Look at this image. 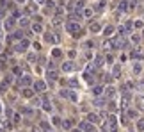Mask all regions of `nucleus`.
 Masks as SVG:
<instances>
[{
  "instance_id": "1",
  "label": "nucleus",
  "mask_w": 144,
  "mask_h": 132,
  "mask_svg": "<svg viewBox=\"0 0 144 132\" xmlns=\"http://www.w3.org/2000/svg\"><path fill=\"white\" fill-rule=\"evenodd\" d=\"M66 30L76 36L80 32V23H78V21H69V23H66Z\"/></svg>"
},
{
  "instance_id": "9",
  "label": "nucleus",
  "mask_w": 144,
  "mask_h": 132,
  "mask_svg": "<svg viewBox=\"0 0 144 132\" xmlns=\"http://www.w3.org/2000/svg\"><path fill=\"white\" fill-rule=\"evenodd\" d=\"M13 27H14V18H7V20L4 21V29H6V30H11Z\"/></svg>"
},
{
  "instance_id": "41",
  "label": "nucleus",
  "mask_w": 144,
  "mask_h": 132,
  "mask_svg": "<svg viewBox=\"0 0 144 132\" xmlns=\"http://www.w3.org/2000/svg\"><path fill=\"white\" fill-rule=\"evenodd\" d=\"M132 41H133V43H139V41H141V38L135 34V36H132Z\"/></svg>"
},
{
  "instance_id": "20",
  "label": "nucleus",
  "mask_w": 144,
  "mask_h": 132,
  "mask_svg": "<svg viewBox=\"0 0 144 132\" xmlns=\"http://www.w3.org/2000/svg\"><path fill=\"white\" fill-rule=\"evenodd\" d=\"M46 7H48V9H46V13H50L52 9L55 7V2H52V0H46Z\"/></svg>"
},
{
  "instance_id": "10",
  "label": "nucleus",
  "mask_w": 144,
  "mask_h": 132,
  "mask_svg": "<svg viewBox=\"0 0 144 132\" xmlns=\"http://www.w3.org/2000/svg\"><path fill=\"white\" fill-rule=\"evenodd\" d=\"M80 129H82L84 132H94V127L89 125L87 121H82V123H80Z\"/></svg>"
},
{
  "instance_id": "16",
  "label": "nucleus",
  "mask_w": 144,
  "mask_h": 132,
  "mask_svg": "<svg viewBox=\"0 0 144 132\" xmlns=\"http://www.w3.org/2000/svg\"><path fill=\"white\" fill-rule=\"evenodd\" d=\"M11 39H23V32L21 30H18V32H14L11 36Z\"/></svg>"
},
{
  "instance_id": "39",
  "label": "nucleus",
  "mask_w": 144,
  "mask_h": 132,
  "mask_svg": "<svg viewBox=\"0 0 144 132\" xmlns=\"http://www.w3.org/2000/svg\"><path fill=\"white\" fill-rule=\"evenodd\" d=\"M142 56H141V54H139V52H133L132 54V59H141Z\"/></svg>"
},
{
  "instance_id": "11",
  "label": "nucleus",
  "mask_w": 144,
  "mask_h": 132,
  "mask_svg": "<svg viewBox=\"0 0 144 132\" xmlns=\"http://www.w3.org/2000/svg\"><path fill=\"white\" fill-rule=\"evenodd\" d=\"M119 11L121 13L128 11V2H126V0H121V2H119Z\"/></svg>"
},
{
  "instance_id": "25",
  "label": "nucleus",
  "mask_w": 144,
  "mask_h": 132,
  "mask_svg": "<svg viewBox=\"0 0 144 132\" xmlns=\"http://www.w3.org/2000/svg\"><path fill=\"white\" fill-rule=\"evenodd\" d=\"M121 75V68L119 66H114V70H112V77H119Z\"/></svg>"
},
{
  "instance_id": "34",
  "label": "nucleus",
  "mask_w": 144,
  "mask_h": 132,
  "mask_svg": "<svg viewBox=\"0 0 144 132\" xmlns=\"http://www.w3.org/2000/svg\"><path fill=\"white\" fill-rule=\"evenodd\" d=\"M13 73H14V75H20V77H21V70H20L18 66H14V68H13Z\"/></svg>"
},
{
  "instance_id": "43",
  "label": "nucleus",
  "mask_w": 144,
  "mask_h": 132,
  "mask_svg": "<svg viewBox=\"0 0 144 132\" xmlns=\"http://www.w3.org/2000/svg\"><path fill=\"white\" fill-rule=\"evenodd\" d=\"M53 123H55V125H62V121H61V120H59V118H57V116H55V118H53Z\"/></svg>"
},
{
  "instance_id": "48",
  "label": "nucleus",
  "mask_w": 144,
  "mask_h": 132,
  "mask_svg": "<svg viewBox=\"0 0 144 132\" xmlns=\"http://www.w3.org/2000/svg\"><path fill=\"white\" fill-rule=\"evenodd\" d=\"M18 2H23V0H18Z\"/></svg>"
},
{
  "instance_id": "31",
  "label": "nucleus",
  "mask_w": 144,
  "mask_h": 132,
  "mask_svg": "<svg viewBox=\"0 0 144 132\" xmlns=\"http://www.w3.org/2000/svg\"><path fill=\"white\" fill-rule=\"evenodd\" d=\"M18 23H20L21 27H27V25H29V20H27V18H20V21H18Z\"/></svg>"
},
{
  "instance_id": "36",
  "label": "nucleus",
  "mask_w": 144,
  "mask_h": 132,
  "mask_svg": "<svg viewBox=\"0 0 144 132\" xmlns=\"http://www.w3.org/2000/svg\"><path fill=\"white\" fill-rule=\"evenodd\" d=\"M75 56H76L75 50H69V52H68V57H69V59H75Z\"/></svg>"
},
{
  "instance_id": "21",
  "label": "nucleus",
  "mask_w": 144,
  "mask_h": 132,
  "mask_svg": "<svg viewBox=\"0 0 144 132\" xmlns=\"http://www.w3.org/2000/svg\"><path fill=\"white\" fill-rule=\"evenodd\" d=\"M89 29H91V32H98L101 27H100V23H91V27H89Z\"/></svg>"
},
{
  "instance_id": "6",
  "label": "nucleus",
  "mask_w": 144,
  "mask_h": 132,
  "mask_svg": "<svg viewBox=\"0 0 144 132\" xmlns=\"http://www.w3.org/2000/svg\"><path fill=\"white\" fill-rule=\"evenodd\" d=\"M46 79H48V80H57V79H59V73H57L55 68H53V70H48V71H46Z\"/></svg>"
},
{
  "instance_id": "2",
  "label": "nucleus",
  "mask_w": 144,
  "mask_h": 132,
  "mask_svg": "<svg viewBox=\"0 0 144 132\" xmlns=\"http://www.w3.org/2000/svg\"><path fill=\"white\" fill-rule=\"evenodd\" d=\"M109 127H110V132H118V118L114 114L109 116Z\"/></svg>"
},
{
  "instance_id": "18",
  "label": "nucleus",
  "mask_w": 144,
  "mask_h": 132,
  "mask_svg": "<svg viewBox=\"0 0 144 132\" xmlns=\"http://www.w3.org/2000/svg\"><path fill=\"white\" fill-rule=\"evenodd\" d=\"M41 129H43V132H52V129H50V125H48L46 121H41Z\"/></svg>"
},
{
  "instance_id": "8",
  "label": "nucleus",
  "mask_w": 144,
  "mask_h": 132,
  "mask_svg": "<svg viewBox=\"0 0 144 132\" xmlns=\"http://www.w3.org/2000/svg\"><path fill=\"white\" fill-rule=\"evenodd\" d=\"M62 71H71V70H75V64L71 61H66V63H62Z\"/></svg>"
},
{
  "instance_id": "17",
  "label": "nucleus",
  "mask_w": 144,
  "mask_h": 132,
  "mask_svg": "<svg viewBox=\"0 0 144 132\" xmlns=\"http://www.w3.org/2000/svg\"><path fill=\"white\" fill-rule=\"evenodd\" d=\"M114 93H116L114 88H107V89H105V97H110V98H112V97H114Z\"/></svg>"
},
{
  "instance_id": "46",
  "label": "nucleus",
  "mask_w": 144,
  "mask_h": 132,
  "mask_svg": "<svg viewBox=\"0 0 144 132\" xmlns=\"http://www.w3.org/2000/svg\"><path fill=\"white\" fill-rule=\"evenodd\" d=\"M73 132H82V130H76V129H75V130H73Z\"/></svg>"
},
{
  "instance_id": "14",
  "label": "nucleus",
  "mask_w": 144,
  "mask_h": 132,
  "mask_svg": "<svg viewBox=\"0 0 144 132\" xmlns=\"http://www.w3.org/2000/svg\"><path fill=\"white\" fill-rule=\"evenodd\" d=\"M105 104H107L105 98H96V100H94V105H96V107H101V105H105Z\"/></svg>"
},
{
  "instance_id": "30",
  "label": "nucleus",
  "mask_w": 144,
  "mask_h": 132,
  "mask_svg": "<svg viewBox=\"0 0 144 132\" xmlns=\"http://www.w3.org/2000/svg\"><path fill=\"white\" fill-rule=\"evenodd\" d=\"M84 6H85V4L82 2V0H80V2H76V4H75V11H80V9H82Z\"/></svg>"
},
{
  "instance_id": "29",
  "label": "nucleus",
  "mask_w": 144,
  "mask_h": 132,
  "mask_svg": "<svg viewBox=\"0 0 144 132\" xmlns=\"http://www.w3.org/2000/svg\"><path fill=\"white\" fill-rule=\"evenodd\" d=\"M112 32H114V27H107V29L103 30V34H105V36H110Z\"/></svg>"
},
{
  "instance_id": "13",
  "label": "nucleus",
  "mask_w": 144,
  "mask_h": 132,
  "mask_svg": "<svg viewBox=\"0 0 144 132\" xmlns=\"http://www.w3.org/2000/svg\"><path fill=\"white\" fill-rule=\"evenodd\" d=\"M43 111H46V112H50V111H52V104L48 102L46 98H44V102H43Z\"/></svg>"
},
{
  "instance_id": "7",
  "label": "nucleus",
  "mask_w": 144,
  "mask_h": 132,
  "mask_svg": "<svg viewBox=\"0 0 144 132\" xmlns=\"http://www.w3.org/2000/svg\"><path fill=\"white\" fill-rule=\"evenodd\" d=\"M44 89H46V84H44L43 80H36L34 82V91H39V93H41Z\"/></svg>"
},
{
  "instance_id": "27",
  "label": "nucleus",
  "mask_w": 144,
  "mask_h": 132,
  "mask_svg": "<svg viewBox=\"0 0 144 132\" xmlns=\"http://www.w3.org/2000/svg\"><path fill=\"white\" fill-rule=\"evenodd\" d=\"M32 30H34V32H43V27L39 25V23H34L32 25Z\"/></svg>"
},
{
  "instance_id": "12",
  "label": "nucleus",
  "mask_w": 144,
  "mask_h": 132,
  "mask_svg": "<svg viewBox=\"0 0 144 132\" xmlns=\"http://www.w3.org/2000/svg\"><path fill=\"white\" fill-rule=\"evenodd\" d=\"M21 95H23L25 98H30V97L34 95V91H32V89H29V88H23V91H21Z\"/></svg>"
},
{
  "instance_id": "49",
  "label": "nucleus",
  "mask_w": 144,
  "mask_h": 132,
  "mask_svg": "<svg viewBox=\"0 0 144 132\" xmlns=\"http://www.w3.org/2000/svg\"><path fill=\"white\" fill-rule=\"evenodd\" d=\"M0 111H2V109H0Z\"/></svg>"
},
{
  "instance_id": "32",
  "label": "nucleus",
  "mask_w": 144,
  "mask_h": 132,
  "mask_svg": "<svg viewBox=\"0 0 144 132\" xmlns=\"http://www.w3.org/2000/svg\"><path fill=\"white\" fill-rule=\"evenodd\" d=\"M69 100H71V102H78V97H76V93H73V91H71V93H69Z\"/></svg>"
},
{
  "instance_id": "37",
  "label": "nucleus",
  "mask_w": 144,
  "mask_h": 132,
  "mask_svg": "<svg viewBox=\"0 0 144 132\" xmlns=\"http://www.w3.org/2000/svg\"><path fill=\"white\" fill-rule=\"evenodd\" d=\"M91 14H93V11H91V9H85V11H84V16H85V18H89Z\"/></svg>"
},
{
  "instance_id": "3",
  "label": "nucleus",
  "mask_w": 144,
  "mask_h": 132,
  "mask_svg": "<svg viewBox=\"0 0 144 132\" xmlns=\"http://www.w3.org/2000/svg\"><path fill=\"white\" fill-rule=\"evenodd\" d=\"M44 41H46V43H52V45H57V43H59V39L55 38V34H52V32H44Z\"/></svg>"
},
{
  "instance_id": "44",
  "label": "nucleus",
  "mask_w": 144,
  "mask_h": 132,
  "mask_svg": "<svg viewBox=\"0 0 144 132\" xmlns=\"http://www.w3.org/2000/svg\"><path fill=\"white\" fill-rule=\"evenodd\" d=\"M103 7H105V2H100V4H98V11H101Z\"/></svg>"
},
{
  "instance_id": "26",
  "label": "nucleus",
  "mask_w": 144,
  "mask_h": 132,
  "mask_svg": "<svg viewBox=\"0 0 144 132\" xmlns=\"http://www.w3.org/2000/svg\"><path fill=\"white\" fill-rule=\"evenodd\" d=\"M62 127H64V129H71V127H73V121H71V120L62 121Z\"/></svg>"
},
{
  "instance_id": "23",
  "label": "nucleus",
  "mask_w": 144,
  "mask_h": 132,
  "mask_svg": "<svg viewBox=\"0 0 144 132\" xmlns=\"http://www.w3.org/2000/svg\"><path fill=\"white\" fill-rule=\"evenodd\" d=\"M93 93L94 95H101L103 93V88H101V86H94V88H93Z\"/></svg>"
},
{
  "instance_id": "22",
  "label": "nucleus",
  "mask_w": 144,
  "mask_h": 132,
  "mask_svg": "<svg viewBox=\"0 0 144 132\" xmlns=\"http://www.w3.org/2000/svg\"><path fill=\"white\" fill-rule=\"evenodd\" d=\"M94 64H96V66H101L103 64V57L101 56H96V57H94Z\"/></svg>"
},
{
  "instance_id": "38",
  "label": "nucleus",
  "mask_w": 144,
  "mask_h": 132,
  "mask_svg": "<svg viewBox=\"0 0 144 132\" xmlns=\"http://www.w3.org/2000/svg\"><path fill=\"white\" fill-rule=\"evenodd\" d=\"M21 112H23V114H30V112H32V111H30L29 107H21Z\"/></svg>"
},
{
  "instance_id": "19",
  "label": "nucleus",
  "mask_w": 144,
  "mask_h": 132,
  "mask_svg": "<svg viewBox=\"0 0 144 132\" xmlns=\"http://www.w3.org/2000/svg\"><path fill=\"white\" fill-rule=\"evenodd\" d=\"M52 56H53V57H61V56H62V50H61V48H53V50H52Z\"/></svg>"
},
{
  "instance_id": "5",
  "label": "nucleus",
  "mask_w": 144,
  "mask_h": 132,
  "mask_svg": "<svg viewBox=\"0 0 144 132\" xmlns=\"http://www.w3.org/2000/svg\"><path fill=\"white\" fill-rule=\"evenodd\" d=\"M27 48H29V41H27V39H21V43H18L16 47H14L16 52H25Z\"/></svg>"
},
{
  "instance_id": "40",
  "label": "nucleus",
  "mask_w": 144,
  "mask_h": 132,
  "mask_svg": "<svg viewBox=\"0 0 144 132\" xmlns=\"http://www.w3.org/2000/svg\"><path fill=\"white\" fill-rule=\"evenodd\" d=\"M133 73H141V66H139V64L133 66Z\"/></svg>"
},
{
  "instance_id": "35",
  "label": "nucleus",
  "mask_w": 144,
  "mask_h": 132,
  "mask_svg": "<svg viewBox=\"0 0 144 132\" xmlns=\"http://www.w3.org/2000/svg\"><path fill=\"white\" fill-rule=\"evenodd\" d=\"M69 86H71V88H76V86H78V82H76L75 79H69Z\"/></svg>"
},
{
  "instance_id": "28",
  "label": "nucleus",
  "mask_w": 144,
  "mask_h": 132,
  "mask_svg": "<svg viewBox=\"0 0 144 132\" xmlns=\"http://www.w3.org/2000/svg\"><path fill=\"white\" fill-rule=\"evenodd\" d=\"M137 130H139V132L144 130V120H139V121H137Z\"/></svg>"
},
{
  "instance_id": "15",
  "label": "nucleus",
  "mask_w": 144,
  "mask_h": 132,
  "mask_svg": "<svg viewBox=\"0 0 144 132\" xmlns=\"http://www.w3.org/2000/svg\"><path fill=\"white\" fill-rule=\"evenodd\" d=\"M69 18H71V21H76V20L80 21V18H82V16H80V13L76 11V13H71V16H69Z\"/></svg>"
},
{
  "instance_id": "4",
  "label": "nucleus",
  "mask_w": 144,
  "mask_h": 132,
  "mask_svg": "<svg viewBox=\"0 0 144 132\" xmlns=\"http://www.w3.org/2000/svg\"><path fill=\"white\" fill-rule=\"evenodd\" d=\"M18 82H20V86L27 88V86H30V84H32V79H30L29 75H23V77H20V79H18Z\"/></svg>"
},
{
  "instance_id": "33",
  "label": "nucleus",
  "mask_w": 144,
  "mask_h": 132,
  "mask_svg": "<svg viewBox=\"0 0 144 132\" xmlns=\"http://www.w3.org/2000/svg\"><path fill=\"white\" fill-rule=\"evenodd\" d=\"M61 97H62V98H69V91H66V89H61Z\"/></svg>"
},
{
  "instance_id": "42",
  "label": "nucleus",
  "mask_w": 144,
  "mask_h": 132,
  "mask_svg": "<svg viewBox=\"0 0 144 132\" xmlns=\"http://www.w3.org/2000/svg\"><path fill=\"white\" fill-rule=\"evenodd\" d=\"M128 116L130 118H137V112L135 111H128Z\"/></svg>"
},
{
  "instance_id": "47",
  "label": "nucleus",
  "mask_w": 144,
  "mask_h": 132,
  "mask_svg": "<svg viewBox=\"0 0 144 132\" xmlns=\"http://www.w3.org/2000/svg\"><path fill=\"white\" fill-rule=\"evenodd\" d=\"M38 2H44V0H38Z\"/></svg>"
},
{
  "instance_id": "24",
  "label": "nucleus",
  "mask_w": 144,
  "mask_h": 132,
  "mask_svg": "<svg viewBox=\"0 0 144 132\" xmlns=\"http://www.w3.org/2000/svg\"><path fill=\"white\" fill-rule=\"evenodd\" d=\"M87 120H89V121H93V123H98V121H100V120H98V116H96V114H93V112L87 116Z\"/></svg>"
},
{
  "instance_id": "45",
  "label": "nucleus",
  "mask_w": 144,
  "mask_h": 132,
  "mask_svg": "<svg viewBox=\"0 0 144 132\" xmlns=\"http://www.w3.org/2000/svg\"><path fill=\"white\" fill-rule=\"evenodd\" d=\"M133 25H135L137 29H141V27H142V21H133Z\"/></svg>"
}]
</instances>
